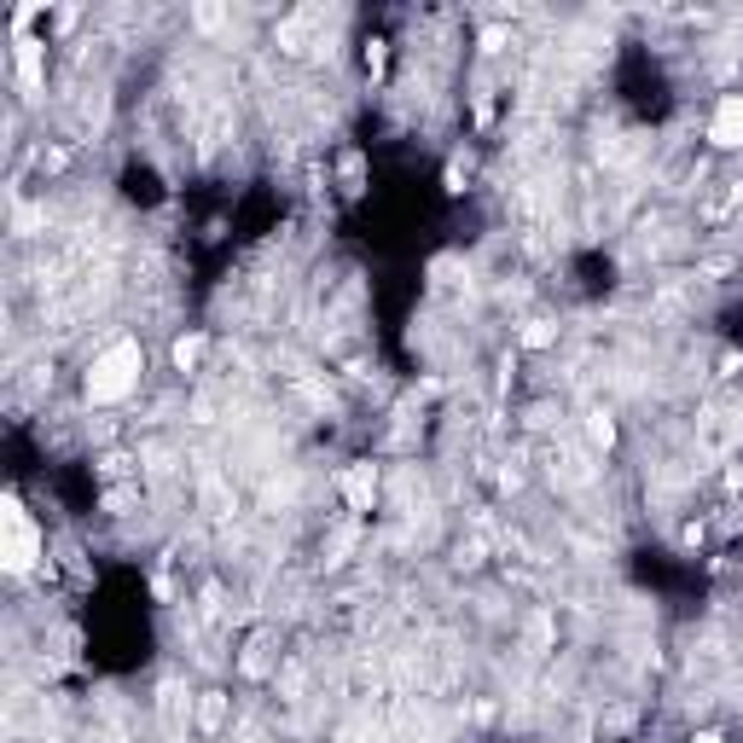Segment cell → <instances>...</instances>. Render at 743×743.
<instances>
[{"instance_id":"cell-1","label":"cell","mask_w":743,"mask_h":743,"mask_svg":"<svg viewBox=\"0 0 743 743\" xmlns=\"http://www.w3.org/2000/svg\"><path fill=\"white\" fill-rule=\"evenodd\" d=\"M140 384H146V343L117 337L88 361V372H81V401L88 407H122V401L140 396Z\"/></svg>"},{"instance_id":"cell-2","label":"cell","mask_w":743,"mask_h":743,"mask_svg":"<svg viewBox=\"0 0 743 743\" xmlns=\"http://www.w3.org/2000/svg\"><path fill=\"white\" fill-rule=\"evenodd\" d=\"M41 557H47V534L35 529V518L24 511V500H7V511H0V564H7V575H35Z\"/></svg>"},{"instance_id":"cell-3","label":"cell","mask_w":743,"mask_h":743,"mask_svg":"<svg viewBox=\"0 0 743 743\" xmlns=\"http://www.w3.org/2000/svg\"><path fill=\"white\" fill-rule=\"evenodd\" d=\"M709 146L714 152H743V93H720L709 111Z\"/></svg>"},{"instance_id":"cell-4","label":"cell","mask_w":743,"mask_h":743,"mask_svg":"<svg viewBox=\"0 0 743 743\" xmlns=\"http://www.w3.org/2000/svg\"><path fill=\"white\" fill-rule=\"evenodd\" d=\"M226 720H233V697H226L221 686H210V691L192 697V727H198V738H221Z\"/></svg>"},{"instance_id":"cell-5","label":"cell","mask_w":743,"mask_h":743,"mask_svg":"<svg viewBox=\"0 0 743 743\" xmlns=\"http://www.w3.org/2000/svg\"><path fill=\"white\" fill-rule=\"evenodd\" d=\"M337 488H343V500H348V511H355V518H366L372 511V500H378V465H366V459H355L337 477Z\"/></svg>"},{"instance_id":"cell-6","label":"cell","mask_w":743,"mask_h":743,"mask_svg":"<svg viewBox=\"0 0 743 743\" xmlns=\"http://www.w3.org/2000/svg\"><path fill=\"white\" fill-rule=\"evenodd\" d=\"M18 81H24L30 93L47 81V41H35V35L18 41Z\"/></svg>"},{"instance_id":"cell-7","label":"cell","mask_w":743,"mask_h":743,"mask_svg":"<svg viewBox=\"0 0 743 743\" xmlns=\"http://www.w3.org/2000/svg\"><path fill=\"white\" fill-rule=\"evenodd\" d=\"M581 430H587V447H592V453H610V447H616V419H610L605 407H592Z\"/></svg>"},{"instance_id":"cell-8","label":"cell","mask_w":743,"mask_h":743,"mask_svg":"<svg viewBox=\"0 0 743 743\" xmlns=\"http://www.w3.org/2000/svg\"><path fill=\"white\" fill-rule=\"evenodd\" d=\"M198 361H203V337L192 332V337H175V372H198Z\"/></svg>"},{"instance_id":"cell-9","label":"cell","mask_w":743,"mask_h":743,"mask_svg":"<svg viewBox=\"0 0 743 743\" xmlns=\"http://www.w3.org/2000/svg\"><path fill=\"white\" fill-rule=\"evenodd\" d=\"M552 337H557V332H552L546 320H529V332H523V343H529V348H546Z\"/></svg>"},{"instance_id":"cell-10","label":"cell","mask_w":743,"mask_h":743,"mask_svg":"<svg viewBox=\"0 0 743 743\" xmlns=\"http://www.w3.org/2000/svg\"><path fill=\"white\" fill-rule=\"evenodd\" d=\"M686 743H727V732H691Z\"/></svg>"}]
</instances>
